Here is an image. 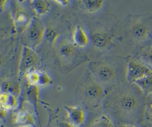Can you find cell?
<instances>
[{
  "instance_id": "cell-1",
  "label": "cell",
  "mask_w": 152,
  "mask_h": 127,
  "mask_svg": "<svg viewBox=\"0 0 152 127\" xmlns=\"http://www.w3.org/2000/svg\"><path fill=\"white\" fill-rule=\"evenodd\" d=\"M79 92L83 103L90 108L99 105L106 95L104 87L95 80L89 72L81 82Z\"/></svg>"
},
{
  "instance_id": "cell-2",
  "label": "cell",
  "mask_w": 152,
  "mask_h": 127,
  "mask_svg": "<svg viewBox=\"0 0 152 127\" xmlns=\"http://www.w3.org/2000/svg\"><path fill=\"white\" fill-rule=\"evenodd\" d=\"M151 17L136 15L127 21L126 32L130 40L136 43L146 42L152 34Z\"/></svg>"
},
{
  "instance_id": "cell-3",
  "label": "cell",
  "mask_w": 152,
  "mask_h": 127,
  "mask_svg": "<svg viewBox=\"0 0 152 127\" xmlns=\"http://www.w3.org/2000/svg\"><path fill=\"white\" fill-rule=\"evenodd\" d=\"M91 75L104 87L115 82L116 78L115 68L111 64L100 61H91L88 66Z\"/></svg>"
},
{
  "instance_id": "cell-4",
  "label": "cell",
  "mask_w": 152,
  "mask_h": 127,
  "mask_svg": "<svg viewBox=\"0 0 152 127\" xmlns=\"http://www.w3.org/2000/svg\"><path fill=\"white\" fill-rule=\"evenodd\" d=\"M140 100L132 91L126 90L114 99V108L122 115L134 113L139 108Z\"/></svg>"
},
{
  "instance_id": "cell-5",
  "label": "cell",
  "mask_w": 152,
  "mask_h": 127,
  "mask_svg": "<svg viewBox=\"0 0 152 127\" xmlns=\"http://www.w3.org/2000/svg\"><path fill=\"white\" fill-rule=\"evenodd\" d=\"M45 28L42 22L37 17L31 19L24 28V38L27 46L31 48L36 47L45 37Z\"/></svg>"
},
{
  "instance_id": "cell-6",
  "label": "cell",
  "mask_w": 152,
  "mask_h": 127,
  "mask_svg": "<svg viewBox=\"0 0 152 127\" xmlns=\"http://www.w3.org/2000/svg\"><path fill=\"white\" fill-rule=\"evenodd\" d=\"M152 73V69L134 57H129L126 60V80L134 83L136 81Z\"/></svg>"
},
{
  "instance_id": "cell-7",
  "label": "cell",
  "mask_w": 152,
  "mask_h": 127,
  "mask_svg": "<svg viewBox=\"0 0 152 127\" xmlns=\"http://www.w3.org/2000/svg\"><path fill=\"white\" fill-rule=\"evenodd\" d=\"M40 63V57L33 48L24 45L23 47L19 64L20 73L26 75L31 70L39 69Z\"/></svg>"
},
{
  "instance_id": "cell-8",
  "label": "cell",
  "mask_w": 152,
  "mask_h": 127,
  "mask_svg": "<svg viewBox=\"0 0 152 127\" xmlns=\"http://www.w3.org/2000/svg\"><path fill=\"white\" fill-rule=\"evenodd\" d=\"M57 57L64 65L71 64L78 54L77 46L72 42L65 40L62 41L57 48Z\"/></svg>"
},
{
  "instance_id": "cell-9",
  "label": "cell",
  "mask_w": 152,
  "mask_h": 127,
  "mask_svg": "<svg viewBox=\"0 0 152 127\" xmlns=\"http://www.w3.org/2000/svg\"><path fill=\"white\" fill-rule=\"evenodd\" d=\"M90 38L93 46L99 50L107 49L113 44V38L110 34L101 29L93 31Z\"/></svg>"
},
{
  "instance_id": "cell-10",
  "label": "cell",
  "mask_w": 152,
  "mask_h": 127,
  "mask_svg": "<svg viewBox=\"0 0 152 127\" xmlns=\"http://www.w3.org/2000/svg\"><path fill=\"white\" fill-rule=\"evenodd\" d=\"M67 113L68 122L75 127H81L86 120V113L80 105H64Z\"/></svg>"
},
{
  "instance_id": "cell-11",
  "label": "cell",
  "mask_w": 152,
  "mask_h": 127,
  "mask_svg": "<svg viewBox=\"0 0 152 127\" xmlns=\"http://www.w3.org/2000/svg\"><path fill=\"white\" fill-rule=\"evenodd\" d=\"M13 121L15 127H35L34 117L27 110H20L14 115Z\"/></svg>"
},
{
  "instance_id": "cell-12",
  "label": "cell",
  "mask_w": 152,
  "mask_h": 127,
  "mask_svg": "<svg viewBox=\"0 0 152 127\" xmlns=\"http://www.w3.org/2000/svg\"><path fill=\"white\" fill-rule=\"evenodd\" d=\"M1 110L8 111L15 109L18 105V99L17 96L11 92H2L0 96Z\"/></svg>"
},
{
  "instance_id": "cell-13",
  "label": "cell",
  "mask_w": 152,
  "mask_h": 127,
  "mask_svg": "<svg viewBox=\"0 0 152 127\" xmlns=\"http://www.w3.org/2000/svg\"><path fill=\"white\" fill-rule=\"evenodd\" d=\"M72 43L79 47H85L90 43V38L87 32L80 25H77L72 34Z\"/></svg>"
},
{
  "instance_id": "cell-14",
  "label": "cell",
  "mask_w": 152,
  "mask_h": 127,
  "mask_svg": "<svg viewBox=\"0 0 152 127\" xmlns=\"http://www.w3.org/2000/svg\"><path fill=\"white\" fill-rule=\"evenodd\" d=\"M103 0H82L79 1V6L86 12L93 14L100 11L104 4Z\"/></svg>"
},
{
  "instance_id": "cell-15",
  "label": "cell",
  "mask_w": 152,
  "mask_h": 127,
  "mask_svg": "<svg viewBox=\"0 0 152 127\" xmlns=\"http://www.w3.org/2000/svg\"><path fill=\"white\" fill-rule=\"evenodd\" d=\"M135 57L152 69V43L142 46Z\"/></svg>"
},
{
  "instance_id": "cell-16",
  "label": "cell",
  "mask_w": 152,
  "mask_h": 127,
  "mask_svg": "<svg viewBox=\"0 0 152 127\" xmlns=\"http://www.w3.org/2000/svg\"><path fill=\"white\" fill-rule=\"evenodd\" d=\"M26 97L27 101L34 107V109L37 111L38 103L39 99V86L31 85L28 84L25 90Z\"/></svg>"
},
{
  "instance_id": "cell-17",
  "label": "cell",
  "mask_w": 152,
  "mask_h": 127,
  "mask_svg": "<svg viewBox=\"0 0 152 127\" xmlns=\"http://www.w3.org/2000/svg\"><path fill=\"white\" fill-rule=\"evenodd\" d=\"M134 84L138 86L142 94L148 96L152 94V73L136 81Z\"/></svg>"
},
{
  "instance_id": "cell-18",
  "label": "cell",
  "mask_w": 152,
  "mask_h": 127,
  "mask_svg": "<svg viewBox=\"0 0 152 127\" xmlns=\"http://www.w3.org/2000/svg\"><path fill=\"white\" fill-rule=\"evenodd\" d=\"M31 6L37 16L46 14L50 9L49 3L45 0H34L31 1Z\"/></svg>"
},
{
  "instance_id": "cell-19",
  "label": "cell",
  "mask_w": 152,
  "mask_h": 127,
  "mask_svg": "<svg viewBox=\"0 0 152 127\" xmlns=\"http://www.w3.org/2000/svg\"><path fill=\"white\" fill-rule=\"evenodd\" d=\"M89 127H115V125L109 116L102 114L93 120Z\"/></svg>"
},
{
  "instance_id": "cell-20",
  "label": "cell",
  "mask_w": 152,
  "mask_h": 127,
  "mask_svg": "<svg viewBox=\"0 0 152 127\" xmlns=\"http://www.w3.org/2000/svg\"><path fill=\"white\" fill-rule=\"evenodd\" d=\"M28 82V84L31 85L37 86L40 79V70L33 69L28 71L25 75Z\"/></svg>"
},
{
  "instance_id": "cell-21",
  "label": "cell",
  "mask_w": 152,
  "mask_h": 127,
  "mask_svg": "<svg viewBox=\"0 0 152 127\" xmlns=\"http://www.w3.org/2000/svg\"><path fill=\"white\" fill-rule=\"evenodd\" d=\"M14 19L18 25L20 26L25 25L26 27L31 21V19L29 20L27 14L21 9H18L16 11L14 15Z\"/></svg>"
},
{
  "instance_id": "cell-22",
  "label": "cell",
  "mask_w": 152,
  "mask_h": 127,
  "mask_svg": "<svg viewBox=\"0 0 152 127\" xmlns=\"http://www.w3.org/2000/svg\"><path fill=\"white\" fill-rule=\"evenodd\" d=\"M58 37V32L55 28L52 27H49L45 29V37L49 42L54 44Z\"/></svg>"
},
{
  "instance_id": "cell-23",
  "label": "cell",
  "mask_w": 152,
  "mask_h": 127,
  "mask_svg": "<svg viewBox=\"0 0 152 127\" xmlns=\"http://www.w3.org/2000/svg\"><path fill=\"white\" fill-rule=\"evenodd\" d=\"M52 83V80L47 72L40 70V79L38 84L39 87H45Z\"/></svg>"
},
{
  "instance_id": "cell-24",
  "label": "cell",
  "mask_w": 152,
  "mask_h": 127,
  "mask_svg": "<svg viewBox=\"0 0 152 127\" xmlns=\"http://www.w3.org/2000/svg\"><path fill=\"white\" fill-rule=\"evenodd\" d=\"M145 115L150 120L152 121V99H151L145 106Z\"/></svg>"
},
{
  "instance_id": "cell-25",
  "label": "cell",
  "mask_w": 152,
  "mask_h": 127,
  "mask_svg": "<svg viewBox=\"0 0 152 127\" xmlns=\"http://www.w3.org/2000/svg\"><path fill=\"white\" fill-rule=\"evenodd\" d=\"M58 127H75L74 126L72 125L69 123L68 121L67 122H61L59 123Z\"/></svg>"
},
{
  "instance_id": "cell-26",
  "label": "cell",
  "mask_w": 152,
  "mask_h": 127,
  "mask_svg": "<svg viewBox=\"0 0 152 127\" xmlns=\"http://www.w3.org/2000/svg\"><path fill=\"white\" fill-rule=\"evenodd\" d=\"M54 2H55L56 4L61 6H66L69 2V1H66V0H57V1H54Z\"/></svg>"
},
{
  "instance_id": "cell-27",
  "label": "cell",
  "mask_w": 152,
  "mask_h": 127,
  "mask_svg": "<svg viewBox=\"0 0 152 127\" xmlns=\"http://www.w3.org/2000/svg\"><path fill=\"white\" fill-rule=\"evenodd\" d=\"M118 127H138V126L134 124H132V123H119Z\"/></svg>"
},
{
  "instance_id": "cell-28",
  "label": "cell",
  "mask_w": 152,
  "mask_h": 127,
  "mask_svg": "<svg viewBox=\"0 0 152 127\" xmlns=\"http://www.w3.org/2000/svg\"><path fill=\"white\" fill-rule=\"evenodd\" d=\"M151 37H152V34H151Z\"/></svg>"
}]
</instances>
